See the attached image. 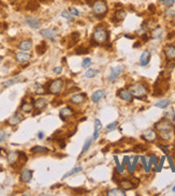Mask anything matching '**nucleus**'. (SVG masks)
Returning a JSON list of instances; mask_svg holds the SVG:
<instances>
[{
  "mask_svg": "<svg viewBox=\"0 0 175 196\" xmlns=\"http://www.w3.org/2000/svg\"><path fill=\"white\" fill-rule=\"evenodd\" d=\"M109 31L103 26H98L92 33V43L94 44H104L109 40Z\"/></svg>",
  "mask_w": 175,
  "mask_h": 196,
  "instance_id": "1",
  "label": "nucleus"
},
{
  "mask_svg": "<svg viewBox=\"0 0 175 196\" xmlns=\"http://www.w3.org/2000/svg\"><path fill=\"white\" fill-rule=\"evenodd\" d=\"M129 90L132 93V95L134 98H137V99H142V98H145L147 95V88L140 83L131 85Z\"/></svg>",
  "mask_w": 175,
  "mask_h": 196,
  "instance_id": "2",
  "label": "nucleus"
},
{
  "mask_svg": "<svg viewBox=\"0 0 175 196\" xmlns=\"http://www.w3.org/2000/svg\"><path fill=\"white\" fill-rule=\"evenodd\" d=\"M92 11L98 16H103L108 12V6L102 0H97L92 4Z\"/></svg>",
  "mask_w": 175,
  "mask_h": 196,
  "instance_id": "3",
  "label": "nucleus"
},
{
  "mask_svg": "<svg viewBox=\"0 0 175 196\" xmlns=\"http://www.w3.org/2000/svg\"><path fill=\"white\" fill-rule=\"evenodd\" d=\"M62 88H64V81L58 78L55 81H51L49 85V92L52 94H58L61 92Z\"/></svg>",
  "mask_w": 175,
  "mask_h": 196,
  "instance_id": "4",
  "label": "nucleus"
},
{
  "mask_svg": "<svg viewBox=\"0 0 175 196\" xmlns=\"http://www.w3.org/2000/svg\"><path fill=\"white\" fill-rule=\"evenodd\" d=\"M155 128L158 130L159 132H163V131H171L173 128L172 121L170 119H167L164 117L163 119H161L160 121H158L156 124H155Z\"/></svg>",
  "mask_w": 175,
  "mask_h": 196,
  "instance_id": "5",
  "label": "nucleus"
},
{
  "mask_svg": "<svg viewBox=\"0 0 175 196\" xmlns=\"http://www.w3.org/2000/svg\"><path fill=\"white\" fill-rule=\"evenodd\" d=\"M25 23H26V25H28L29 27L32 28V29H39L41 26L40 21L35 16H26Z\"/></svg>",
  "mask_w": 175,
  "mask_h": 196,
  "instance_id": "6",
  "label": "nucleus"
},
{
  "mask_svg": "<svg viewBox=\"0 0 175 196\" xmlns=\"http://www.w3.org/2000/svg\"><path fill=\"white\" fill-rule=\"evenodd\" d=\"M137 185V184H134V182L129 179H124V180H121V181H119V186L124 191L132 190V189H134Z\"/></svg>",
  "mask_w": 175,
  "mask_h": 196,
  "instance_id": "7",
  "label": "nucleus"
},
{
  "mask_svg": "<svg viewBox=\"0 0 175 196\" xmlns=\"http://www.w3.org/2000/svg\"><path fill=\"white\" fill-rule=\"evenodd\" d=\"M19 159H21V156H19L18 151H11L7 156V160H8V163L10 165H15Z\"/></svg>",
  "mask_w": 175,
  "mask_h": 196,
  "instance_id": "8",
  "label": "nucleus"
},
{
  "mask_svg": "<svg viewBox=\"0 0 175 196\" xmlns=\"http://www.w3.org/2000/svg\"><path fill=\"white\" fill-rule=\"evenodd\" d=\"M123 70H124V67L123 65H118V67H115L112 70V72L110 73V75H109V81H114L116 79V78L118 77L119 75L121 74V72H123Z\"/></svg>",
  "mask_w": 175,
  "mask_h": 196,
  "instance_id": "9",
  "label": "nucleus"
},
{
  "mask_svg": "<svg viewBox=\"0 0 175 196\" xmlns=\"http://www.w3.org/2000/svg\"><path fill=\"white\" fill-rule=\"evenodd\" d=\"M117 95L120 98L121 100L124 101H127V102H131L132 99H133V95L130 92V90H126V89H121L117 92Z\"/></svg>",
  "mask_w": 175,
  "mask_h": 196,
  "instance_id": "10",
  "label": "nucleus"
},
{
  "mask_svg": "<svg viewBox=\"0 0 175 196\" xmlns=\"http://www.w3.org/2000/svg\"><path fill=\"white\" fill-rule=\"evenodd\" d=\"M40 35L45 39L55 40V38L57 37V31L54 29H43L40 31Z\"/></svg>",
  "mask_w": 175,
  "mask_h": 196,
  "instance_id": "11",
  "label": "nucleus"
},
{
  "mask_svg": "<svg viewBox=\"0 0 175 196\" xmlns=\"http://www.w3.org/2000/svg\"><path fill=\"white\" fill-rule=\"evenodd\" d=\"M23 120V116L21 115L19 113H15L13 116H11L8 120V124L11 126H15Z\"/></svg>",
  "mask_w": 175,
  "mask_h": 196,
  "instance_id": "12",
  "label": "nucleus"
},
{
  "mask_svg": "<svg viewBox=\"0 0 175 196\" xmlns=\"http://www.w3.org/2000/svg\"><path fill=\"white\" fill-rule=\"evenodd\" d=\"M31 178H32V170H30V169H25V170H23L21 176H19V180H21L23 183L29 182L30 180H31Z\"/></svg>",
  "mask_w": 175,
  "mask_h": 196,
  "instance_id": "13",
  "label": "nucleus"
},
{
  "mask_svg": "<svg viewBox=\"0 0 175 196\" xmlns=\"http://www.w3.org/2000/svg\"><path fill=\"white\" fill-rule=\"evenodd\" d=\"M104 97H105V90H103V89L97 90V91H95L94 93H92V103H98V102H100V100H102Z\"/></svg>",
  "mask_w": 175,
  "mask_h": 196,
  "instance_id": "14",
  "label": "nucleus"
},
{
  "mask_svg": "<svg viewBox=\"0 0 175 196\" xmlns=\"http://www.w3.org/2000/svg\"><path fill=\"white\" fill-rule=\"evenodd\" d=\"M142 138L146 142H154L157 139V133L154 130H147V131L142 135Z\"/></svg>",
  "mask_w": 175,
  "mask_h": 196,
  "instance_id": "15",
  "label": "nucleus"
},
{
  "mask_svg": "<svg viewBox=\"0 0 175 196\" xmlns=\"http://www.w3.org/2000/svg\"><path fill=\"white\" fill-rule=\"evenodd\" d=\"M30 58H31V56H30L28 53H26V51H19V53H17L16 55H15V59L17 60L18 62H22V63H24V62H28L30 60Z\"/></svg>",
  "mask_w": 175,
  "mask_h": 196,
  "instance_id": "16",
  "label": "nucleus"
},
{
  "mask_svg": "<svg viewBox=\"0 0 175 196\" xmlns=\"http://www.w3.org/2000/svg\"><path fill=\"white\" fill-rule=\"evenodd\" d=\"M164 55H165L168 60L175 59V46H173V45L165 46V48H164Z\"/></svg>",
  "mask_w": 175,
  "mask_h": 196,
  "instance_id": "17",
  "label": "nucleus"
},
{
  "mask_svg": "<svg viewBox=\"0 0 175 196\" xmlns=\"http://www.w3.org/2000/svg\"><path fill=\"white\" fill-rule=\"evenodd\" d=\"M85 98H86L85 94H82V93L73 94L72 97H71V99H70V102L72 103V104H75V105L82 104V103L85 101Z\"/></svg>",
  "mask_w": 175,
  "mask_h": 196,
  "instance_id": "18",
  "label": "nucleus"
},
{
  "mask_svg": "<svg viewBox=\"0 0 175 196\" xmlns=\"http://www.w3.org/2000/svg\"><path fill=\"white\" fill-rule=\"evenodd\" d=\"M149 60H151V53L148 51H144L140 57V65L142 67H145L149 63Z\"/></svg>",
  "mask_w": 175,
  "mask_h": 196,
  "instance_id": "19",
  "label": "nucleus"
},
{
  "mask_svg": "<svg viewBox=\"0 0 175 196\" xmlns=\"http://www.w3.org/2000/svg\"><path fill=\"white\" fill-rule=\"evenodd\" d=\"M73 109L71 107H69V106H66V107H64L61 110H60V118L62 119V120H66L67 118H69V117H71V116L73 115Z\"/></svg>",
  "mask_w": 175,
  "mask_h": 196,
  "instance_id": "20",
  "label": "nucleus"
},
{
  "mask_svg": "<svg viewBox=\"0 0 175 196\" xmlns=\"http://www.w3.org/2000/svg\"><path fill=\"white\" fill-rule=\"evenodd\" d=\"M46 105H47V101H46V99H44V98H39V99L33 101V106H35V108H37V109H39V110L43 109L44 107H46Z\"/></svg>",
  "mask_w": 175,
  "mask_h": 196,
  "instance_id": "21",
  "label": "nucleus"
},
{
  "mask_svg": "<svg viewBox=\"0 0 175 196\" xmlns=\"http://www.w3.org/2000/svg\"><path fill=\"white\" fill-rule=\"evenodd\" d=\"M23 81V77L22 76H15L13 78H10V79H7L2 83V86L3 87H10L12 85H15V84L19 83V81Z\"/></svg>",
  "mask_w": 175,
  "mask_h": 196,
  "instance_id": "22",
  "label": "nucleus"
},
{
  "mask_svg": "<svg viewBox=\"0 0 175 196\" xmlns=\"http://www.w3.org/2000/svg\"><path fill=\"white\" fill-rule=\"evenodd\" d=\"M31 47H32V42H31V40H24V41H22L18 45V48L23 51H30Z\"/></svg>",
  "mask_w": 175,
  "mask_h": 196,
  "instance_id": "23",
  "label": "nucleus"
},
{
  "mask_svg": "<svg viewBox=\"0 0 175 196\" xmlns=\"http://www.w3.org/2000/svg\"><path fill=\"white\" fill-rule=\"evenodd\" d=\"M33 102L32 103H28V102H23L22 105H21V110H22L23 113H26V114H29L32 112L33 109Z\"/></svg>",
  "mask_w": 175,
  "mask_h": 196,
  "instance_id": "24",
  "label": "nucleus"
},
{
  "mask_svg": "<svg viewBox=\"0 0 175 196\" xmlns=\"http://www.w3.org/2000/svg\"><path fill=\"white\" fill-rule=\"evenodd\" d=\"M102 129V123H101V121L99 119H96L95 120V133H94V136H92V139H97L98 136H99V132L101 131Z\"/></svg>",
  "mask_w": 175,
  "mask_h": 196,
  "instance_id": "25",
  "label": "nucleus"
},
{
  "mask_svg": "<svg viewBox=\"0 0 175 196\" xmlns=\"http://www.w3.org/2000/svg\"><path fill=\"white\" fill-rule=\"evenodd\" d=\"M106 195L109 196H126V193L123 189H112V190H109Z\"/></svg>",
  "mask_w": 175,
  "mask_h": 196,
  "instance_id": "26",
  "label": "nucleus"
},
{
  "mask_svg": "<svg viewBox=\"0 0 175 196\" xmlns=\"http://www.w3.org/2000/svg\"><path fill=\"white\" fill-rule=\"evenodd\" d=\"M33 91H35V93L39 94V95H42V94L45 93V88H44V86H42L41 84L35 83V85H33Z\"/></svg>",
  "mask_w": 175,
  "mask_h": 196,
  "instance_id": "27",
  "label": "nucleus"
},
{
  "mask_svg": "<svg viewBox=\"0 0 175 196\" xmlns=\"http://www.w3.org/2000/svg\"><path fill=\"white\" fill-rule=\"evenodd\" d=\"M127 16V12L124 11V10H117L115 12V19L118 21V22H123Z\"/></svg>",
  "mask_w": 175,
  "mask_h": 196,
  "instance_id": "28",
  "label": "nucleus"
},
{
  "mask_svg": "<svg viewBox=\"0 0 175 196\" xmlns=\"http://www.w3.org/2000/svg\"><path fill=\"white\" fill-rule=\"evenodd\" d=\"M170 105V101L168 99H162L160 100V101H158V102L155 104V106L158 108H162V109H164V108H167L168 106Z\"/></svg>",
  "mask_w": 175,
  "mask_h": 196,
  "instance_id": "29",
  "label": "nucleus"
},
{
  "mask_svg": "<svg viewBox=\"0 0 175 196\" xmlns=\"http://www.w3.org/2000/svg\"><path fill=\"white\" fill-rule=\"evenodd\" d=\"M30 151L32 153H44V152H47L49 149L46 147H43V146H35L30 149Z\"/></svg>",
  "mask_w": 175,
  "mask_h": 196,
  "instance_id": "30",
  "label": "nucleus"
},
{
  "mask_svg": "<svg viewBox=\"0 0 175 196\" xmlns=\"http://www.w3.org/2000/svg\"><path fill=\"white\" fill-rule=\"evenodd\" d=\"M83 170V167H74L73 169H71L70 172L69 173H67V174H65V176L62 177V179H66V178H68V177H70V176H72V175H75V174H78V173H80V172H82Z\"/></svg>",
  "mask_w": 175,
  "mask_h": 196,
  "instance_id": "31",
  "label": "nucleus"
},
{
  "mask_svg": "<svg viewBox=\"0 0 175 196\" xmlns=\"http://www.w3.org/2000/svg\"><path fill=\"white\" fill-rule=\"evenodd\" d=\"M139 159H140V158H139V156H135L134 158H133V162H132L131 166L128 167V172H129L130 174H133V173H134L135 168H137V162H139Z\"/></svg>",
  "mask_w": 175,
  "mask_h": 196,
  "instance_id": "32",
  "label": "nucleus"
},
{
  "mask_svg": "<svg viewBox=\"0 0 175 196\" xmlns=\"http://www.w3.org/2000/svg\"><path fill=\"white\" fill-rule=\"evenodd\" d=\"M161 35H162V30L160 27H157L156 29L153 30V32H151V37L153 39H161Z\"/></svg>",
  "mask_w": 175,
  "mask_h": 196,
  "instance_id": "33",
  "label": "nucleus"
},
{
  "mask_svg": "<svg viewBox=\"0 0 175 196\" xmlns=\"http://www.w3.org/2000/svg\"><path fill=\"white\" fill-rule=\"evenodd\" d=\"M172 137V132L171 131H163L160 132V138L163 140H169Z\"/></svg>",
  "mask_w": 175,
  "mask_h": 196,
  "instance_id": "34",
  "label": "nucleus"
},
{
  "mask_svg": "<svg viewBox=\"0 0 175 196\" xmlns=\"http://www.w3.org/2000/svg\"><path fill=\"white\" fill-rule=\"evenodd\" d=\"M98 74V71L95 70V69H89V70L86 71V73H85V77L86 78H92L95 77V76Z\"/></svg>",
  "mask_w": 175,
  "mask_h": 196,
  "instance_id": "35",
  "label": "nucleus"
},
{
  "mask_svg": "<svg viewBox=\"0 0 175 196\" xmlns=\"http://www.w3.org/2000/svg\"><path fill=\"white\" fill-rule=\"evenodd\" d=\"M45 51H46V45L44 42H42L40 45L37 46V53H38L39 55H43L44 53H45Z\"/></svg>",
  "mask_w": 175,
  "mask_h": 196,
  "instance_id": "36",
  "label": "nucleus"
},
{
  "mask_svg": "<svg viewBox=\"0 0 175 196\" xmlns=\"http://www.w3.org/2000/svg\"><path fill=\"white\" fill-rule=\"evenodd\" d=\"M92 138H88V139L85 142V144H84V146H83V149H82V153H85L88 150L89 147L92 146Z\"/></svg>",
  "mask_w": 175,
  "mask_h": 196,
  "instance_id": "37",
  "label": "nucleus"
},
{
  "mask_svg": "<svg viewBox=\"0 0 175 196\" xmlns=\"http://www.w3.org/2000/svg\"><path fill=\"white\" fill-rule=\"evenodd\" d=\"M114 161H115V164H116V166H117V172L118 173H124V170L125 169L123 168V167H121V164L119 163V160H118V158H117V156H114Z\"/></svg>",
  "mask_w": 175,
  "mask_h": 196,
  "instance_id": "38",
  "label": "nucleus"
},
{
  "mask_svg": "<svg viewBox=\"0 0 175 196\" xmlns=\"http://www.w3.org/2000/svg\"><path fill=\"white\" fill-rule=\"evenodd\" d=\"M69 12H70V14L73 17H78L81 15V14H80V11H78L76 8H74V7H71V8L69 9Z\"/></svg>",
  "mask_w": 175,
  "mask_h": 196,
  "instance_id": "39",
  "label": "nucleus"
},
{
  "mask_svg": "<svg viewBox=\"0 0 175 196\" xmlns=\"http://www.w3.org/2000/svg\"><path fill=\"white\" fill-rule=\"evenodd\" d=\"M141 161H142V165L143 167H144V170H145L146 173H149L151 170L148 169V164H147V160H146V156H141Z\"/></svg>",
  "mask_w": 175,
  "mask_h": 196,
  "instance_id": "40",
  "label": "nucleus"
},
{
  "mask_svg": "<svg viewBox=\"0 0 175 196\" xmlns=\"http://www.w3.org/2000/svg\"><path fill=\"white\" fill-rule=\"evenodd\" d=\"M149 160L151 161L153 165H155V169H156V172L158 173V161H157V156H155V154H151V156H149Z\"/></svg>",
  "mask_w": 175,
  "mask_h": 196,
  "instance_id": "41",
  "label": "nucleus"
},
{
  "mask_svg": "<svg viewBox=\"0 0 175 196\" xmlns=\"http://www.w3.org/2000/svg\"><path fill=\"white\" fill-rule=\"evenodd\" d=\"M117 126H118V122H117V121H114V122H112V123H110L108 126H106V131L108 132L114 131V130L117 128Z\"/></svg>",
  "mask_w": 175,
  "mask_h": 196,
  "instance_id": "42",
  "label": "nucleus"
},
{
  "mask_svg": "<svg viewBox=\"0 0 175 196\" xmlns=\"http://www.w3.org/2000/svg\"><path fill=\"white\" fill-rule=\"evenodd\" d=\"M61 16L66 19H69V21H73V16L70 14V12L66 11V10H64V11L61 12Z\"/></svg>",
  "mask_w": 175,
  "mask_h": 196,
  "instance_id": "43",
  "label": "nucleus"
},
{
  "mask_svg": "<svg viewBox=\"0 0 175 196\" xmlns=\"http://www.w3.org/2000/svg\"><path fill=\"white\" fill-rule=\"evenodd\" d=\"M90 65H92V59H90V58H85V59L83 60V62H82V67L85 68V69L90 67Z\"/></svg>",
  "mask_w": 175,
  "mask_h": 196,
  "instance_id": "44",
  "label": "nucleus"
},
{
  "mask_svg": "<svg viewBox=\"0 0 175 196\" xmlns=\"http://www.w3.org/2000/svg\"><path fill=\"white\" fill-rule=\"evenodd\" d=\"M8 137V133H7L4 130H0V142H4Z\"/></svg>",
  "mask_w": 175,
  "mask_h": 196,
  "instance_id": "45",
  "label": "nucleus"
},
{
  "mask_svg": "<svg viewBox=\"0 0 175 196\" xmlns=\"http://www.w3.org/2000/svg\"><path fill=\"white\" fill-rule=\"evenodd\" d=\"M167 159H168V161H169L170 167L172 168L173 172H175V164H174V161H173V158H172V156H169V154H168Z\"/></svg>",
  "mask_w": 175,
  "mask_h": 196,
  "instance_id": "46",
  "label": "nucleus"
},
{
  "mask_svg": "<svg viewBox=\"0 0 175 196\" xmlns=\"http://www.w3.org/2000/svg\"><path fill=\"white\" fill-rule=\"evenodd\" d=\"M165 16H167L168 18H173V17L175 16V12L173 11L172 9H169V10L165 11Z\"/></svg>",
  "mask_w": 175,
  "mask_h": 196,
  "instance_id": "47",
  "label": "nucleus"
},
{
  "mask_svg": "<svg viewBox=\"0 0 175 196\" xmlns=\"http://www.w3.org/2000/svg\"><path fill=\"white\" fill-rule=\"evenodd\" d=\"M165 156H161V158H160V161H159V163H158V172H160V170H161L162 169V167H163V163H164V161H165Z\"/></svg>",
  "mask_w": 175,
  "mask_h": 196,
  "instance_id": "48",
  "label": "nucleus"
},
{
  "mask_svg": "<svg viewBox=\"0 0 175 196\" xmlns=\"http://www.w3.org/2000/svg\"><path fill=\"white\" fill-rule=\"evenodd\" d=\"M75 53L76 54H87V53H88V49H85L84 47H78Z\"/></svg>",
  "mask_w": 175,
  "mask_h": 196,
  "instance_id": "49",
  "label": "nucleus"
},
{
  "mask_svg": "<svg viewBox=\"0 0 175 196\" xmlns=\"http://www.w3.org/2000/svg\"><path fill=\"white\" fill-rule=\"evenodd\" d=\"M175 3V0H165L163 2V6L165 7H172Z\"/></svg>",
  "mask_w": 175,
  "mask_h": 196,
  "instance_id": "50",
  "label": "nucleus"
},
{
  "mask_svg": "<svg viewBox=\"0 0 175 196\" xmlns=\"http://www.w3.org/2000/svg\"><path fill=\"white\" fill-rule=\"evenodd\" d=\"M159 147L161 148L162 151H163L165 154H169V151H170V147L169 146H163V145H159Z\"/></svg>",
  "mask_w": 175,
  "mask_h": 196,
  "instance_id": "51",
  "label": "nucleus"
},
{
  "mask_svg": "<svg viewBox=\"0 0 175 196\" xmlns=\"http://www.w3.org/2000/svg\"><path fill=\"white\" fill-rule=\"evenodd\" d=\"M146 149L145 146H143V145H137L134 147V150L135 151H144Z\"/></svg>",
  "mask_w": 175,
  "mask_h": 196,
  "instance_id": "52",
  "label": "nucleus"
},
{
  "mask_svg": "<svg viewBox=\"0 0 175 196\" xmlns=\"http://www.w3.org/2000/svg\"><path fill=\"white\" fill-rule=\"evenodd\" d=\"M61 72H62V68L61 67L54 68V73H55V74H60Z\"/></svg>",
  "mask_w": 175,
  "mask_h": 196,
  "instance_id": "53",
  "label": "nucleus"
},
{
  "mask_svg": "<svg viewBox=\"0 0 175 196\" xmlns=\"http://www.w3.org/2000/svg\"><path fill=\"white\" fill-rule=\"evenodd\" d=\"M128 161H129V158H128V156H125L124 160H123V163H121V167H123L124 169H125V166H126V164Z\"/></svg>",
  "mask_w": 175,
  "mask_h": 196,
  "instance_id": "54",
  "label": "nucleus"
},
{
  "mask_svg": "<svg viewBox=\"0 0 175 196\" xmlns=\"http://www.w3.org/2000/svg\"><path fill=\"white\" fill-rule=\"evenodd\" d=\"M0 156H8V153H7L6 149H2V148H0Z\"/></svg>",
  "mask_w": 175,
  "mask_h": 196,
  "instance_id": "55",
  "label": "nucleus"
},
{
  "mask_svg": "<svg viewBox=\"0 0 175 196\" xmlns=\"http://www.w3.org/2000/svg\"><path fill=\"white\" fill-rule=\"evenodd\" d=\"M43 137H44L43 132H39V133H38V138H39V139H42Z\"/></svg>",
  "mask_w": 175,
  "mask_h": 196,
  "instance_id": "56",
  "label": "nucleus"
},
{
  "mask_svg": "<svg viewBox=\"0 0 175 196\" xmlns=\"http://www.w3.org/2000/svg\"><path fill=\"white\" fill-rule=\"evenodd\" d=\"M125 37H126V38H128V39H134L133 37H132V35H125Z\"/></svg>",
  "mask_w": 175,
  "mask_h": 196,
  "instance_id": "57",
  "label": "nucleus"
},
{
  "mask_svg": "<svg viewBox=\"0 0 175 196\" xmlns=\"http://www.w3.org/2000/svg\"><path fill=\"white\" fill-rule=\"evenodd\" d=\"M2 59H3V57L0 56V65H1V61H2Z\"/></svg>",
  "mask_w": 175,
  "mask_h": 196,
  "instance_id": "58",
  "label": "nucleus"
},
{
  "mask_svg": "<svg viewBox=\"0 0 175 196\" xmlns=\"http://www.w3.org/2000/svg\"><path fill=\"white\" fill-rule=\"evenodd\" d=\"M1 32H2V30H1V27H0V35H1Z\"/></svg>",
  "mask_w": 175,
  "mask_h": 196,
  "instance_id": "59",
  "label": "nucleus"
},
{
  "mask_svg": "<svg viewBox=\"0 0 175 196\" xmlns=\"http://www.w3.org/2000/svg\"><path fill=\"white\" fill-rule=\"evenodd\" d=\"M172 191H173V192H175V186H174V188L172 189Z\"/></svg>",
  "mask_w": 175,
  "mask_h": 196,
  "instance_id": "60",
  "label": "nucleus"
},
{
  "mask_svg": "<svg viewBox=\"0 0 175 196\" xmlns=\"http://www.w3.org/2000/svg\"><path fill=\"white\" fill-rule=\"evenodd\" d=\"M159 1H161V2H164V1H165V0H159Z\"/></svg>",
  "mask_w": 175,
  "mask_h": 196,
  "instance_id": "61",
  "label": "nucleus"
},
{
  "mask_svg": "<svg viewBox=\"0 0 175 196\" xmlns=\"http://www.w3.org/2000/svg\"><path fill=\"white\" fill-rule=\"evenodd\" d=\"M174 132H175V126H174Z\"/></svg>",
  "mask_w": 175,
  "mask_h": 196,
  "instance_id": "62",
  "label": "nucleus"
}]
</instances>
